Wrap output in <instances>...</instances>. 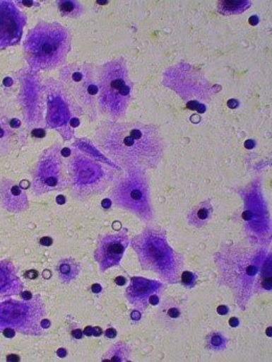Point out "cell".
<instances>
[{"label":"cell","mask_w":272,"mask_h":362,"mask_svg":"<svg viewBox=\"0 0 272 362\" xmlns=\"http://www.w3.org/2000/svg\"><path fill=\"white\" fill-rule=\"evenodd\" d=\"M69 28L58 23H40L28 32L23 52L30 69L45 71L60 66L71 51Z\"/></svg>","instance_id":"2"},{"label":"cell","mask_w":272,"mask_h":362,"mask_svg":"<svg viewBox=\"0 0 272 362\" xmlns=\"http://www.w3.org/2000/svg\"><path fill=\"white\" fill-rule=\"evenodd\" d=\"M217 311L220 315H226L230 310H228L227 306H220L219 308L217 309Z\"/></svg>","instance_id":"28"},{"label":"cell","mask_w":272,"mask_h":362,"mask_svg":"<svg viewBox=\"0 0 272 362\" xmlns=\"http://www.w3.org/2000/svg\"><path fill=\"white\" fill-rule=\"evenodd\" d=\"M213 217V206L210 199L200 202L193 206L188 215L189 223L195 228H202L206 226Z\"/></svg>","instance_id":"19"},{"label":"cell","mask_w":272,"mask_h":362,"mask_svg":"<svg viewBox=\"0 0 272 362\" xmlns=\"http://www.w3.org/2000/svg\"><path fill=\"white\" fill-rule=\"evenodd\" d=\"M59 11L63 17H69V18H77L81 16L84 13L85 8L81 2L75 1V0H61L57 2Z\"/></svg>","instance_id":"23"},{"label":"cell","mask_w":272,"mask_h":362,"mask_svg":"<svg viewBox=\"0 0 272 362\" xmlns=\"http://www.w3.org/2000/svg\"><path fill=\"white\" fill-rule=\"evenodd\" d=\"M238 320H236V318H232V320H230V325H232V327L238 326Z\"/></svg>","instance_id":"32"},{"label":"cell","mask_w":272,"mask_h":362,"mask_svg":"<svg viewBox=\"0 0 272 362\" xmlns=\"http://www.w3.org/2000/svg\"><path fill=\"white\" fill-rule=\"evenodd\" d=\"M99 69L88 63L71 64L61 71V84L82 111L95 117L99 98Z\"/></svg>","instance_id":"8"},{"label":"cell","mask_w":272,"mask_h":362,"mask_svg":"<svg viewBox=\"0 0 272 362\" xmlns=\"http://www.w3.org/2000/svg\"><path fill=\"white\" fill-rule=\"evenodd\" d=\"M131 93L132 82L123 58L113 59L100 67L97 107L104 115L121 119L131 101Z\"/></svg>","instance_id":"4"},{"label":"cell","mask_w":272,"mask_h":362,"mask_svg":"<svg viewBox=\"0 0 272 362\" xmlns=\"http://www.w3.org/2000/svg\"><path fill=\"white\" fill-rule=\"evenodd\" d=\"M160 322L170 330H175L179 328L182 324H184V316L186 312L184 308L180 306L175 300L169 298L160 305V311H158Z\"/></svg>","instance_id":"18"},{"label":"cell","mask_w":272,"mask_h":362,"mask_svg":"<svg viewBox=\"0 0 272 362\" xmlns=\"http://www.w3.org/2000/svg\"><path fill=\"white\" fill-rule=\"evenodd\" d=\"M180 280H182V285L186 286L189 289H191V288L195 287L196 282H197L198 280V276L194 274V272H182Z\"/></svg>","instance_id":"25"},{"label":"cell","mask_w":272,"mask_h":362,"mask_svg":"<svg viewBox=\"0 0 272 362\" xmlns=\"http://www.w3.org/2000/svg\"><path fill=\"white\" fill-rule=\"evenodd\" d=\"M263 252L259 250H230L216 257L217 267L222 280L232 289L241 308L245 307L256 290V278L265 264Z\"/></svg>","instance_id":"3"},{"label":"cell","mask_w":272,"mask_h":362,"mask_svg":"<svg viewBox=\"0 0 272 362\" xmlns=\"http://www.w3.org/2000/svg\"><path fill=\"white\" fill-rule=\"evenodd\" d=\"M162 288V283L145 278H132L126 290V298L130 304L138 310L143 311L150 305L151 296L158 294Z\"/></svg>","instance_id":"15"},{"label":"cell","mask_w":272,"mask_h":362,"mask_svg":"<svg viewBox=\"0 0 272 362\" xmlns=\"http://www.w3.org/2000/svg\"><path fill=\"white\" fill-rule=\"evenodd\" d=\"M23 284L16 268L8 259L0 261V300L21 293Z\"/></svg>","instance_id":"17"},{"label":"cell","mask_w":272,"mask_h":362,"mask_svg":"<svg viewBox=\"0 0 272 362\" xmlns=\"http://www.w3.org/2000/svg\"><path fill=\"white\" fill-rule=\"evenodd\" d=\"M45 315V304L38 294L30 300H4L0 303V332L12 329L23 334H42Z\"/></svg>","instance_id":"9"},{"label":"cell","mask_w":272,"mask_h":362,"mask_svg":"<svg viewBox=\"0 0 272 362\" xmlns=\"http://www.w3.org/2000/svg\"><path fill=\"white\" fill-rule=\"evenodd\" d=\"M128 245L129 238L126 233H112L100 238L95 252V259L99 263L102 272L119 266Z\"/></svg>","instance_id":"13"},{"label":"cell","mask_w":272,"mask_h":362,"mask_svg":"<svg viewBox=\"0 0 272 362\" xmlns=\"http://www.w3.org/2000/svg\"><path fill=\"white\" fill-rule=\"evenodd\" d=\"M66 351H65V349H60V350L58 351V355L61 357V358H63V357L66 356Z\"/></svg>","instance_id":"30"},{"label":"cell","mask_w":272,"mask_h":362,"mask_svg":"<svg viewBox=\"0 0 272 362\" xmlns=\"http://www.w3.org/2000/svg\"><path fill=\"white\" fill-rule=\"evenodd\" d=\"M131 357V349L124 342H117L109 349L103 356V361L125 362L129 361Z\"/></svg>","instance_id":"22"},{"label":"cell","mask_w":272,"mask_h":362,"mask_svg":"<svg viewBox=\"0 0 272 362\" xmlns=\"http://www.w3.org/2000/svg\"><path fill=\"white\" fill-rule=\"evenodd\" d=\"M117 331L114 330V329H108L107 331H106L105 332V335H106V337H108V338H114L115 337H117Z\"/></svg>","instance_id":"27"},{"label":"cell","mask_w":272,"mask_h":362,"mask_svg":"<svg viewBox=\"0 0 272 362\" xmlns=\"http://www.w3.org/2000/svg\"><path fill=\"white\" fill-rule=\"evenodd\" d=\"M62 156V149L56 144L39 157L32 175V187L37 195L63 191L69 185L67 168Z\"/></svg>","instance_id":"10"},{"label":"cell","mask_w":272,"mask_h":362,"mask_svg":"<svg viewBox=\"0 0 272 362\" xmlns=\"http://www.w3.org/2000/svg\"><path fill=\"white\" fill-rule=\"evenodd\" d=\"M41 243H42L43 245L49 246L53 243V241H52V239H49V238H45V239L41 240Z\"/></svg>","instance_id":"29"},{"label":"cell","mask_w":272,"mask_h":362,"mask_svg":"<svg viewBox=\"0 0 272 362\" xmlns=\"http://www.w3.org/2000/svg\"><path fill=\"white\" fill-rule=\"evenodd\" d=\"M111 197L117 206L131 211L143 221L153 219L151 189L145 171L127 170L114 181Z\"/></svg>","instance_id":"7"},{"label":"cell","mask_w":272,"mask_h":362,"mask_svg":"<svg viewBox=\"0 0 272 362\" xmlns=\"http://www.w3.org/2000/svg\"><path fill=\"white\" fill-rule=\"evenodd\" d=\"M0 204L11 213H21L30 206L27 192L8 178L0 180Z\"/></svg>","instance_id":"16"},{"label":"cell","mask_w":272,"mask_h":362,"mask_svg":"<svg viewBox=\"0 0 272 362\" xmlns=\"http://www.w3.org/2000/svg\"><path fill=\"white\" fill-rule=\"evenodd\" d=\"M25 276H27L28 279L32 280V279H36L37 276H38V272H37L36 270H30Z\"/></svg>","instance_id":"26"},{"label":"cell","mask_w":272,"mask_h":362,"mask_svg":"<svg viewBox=\"0 0 272 362\" xmlns=\"http://www.w3.org/2000/svg\"><path fill=\"white\" fill-rule=\"evenodd\" d=\"M25 25L27 16L15 2L0 0V49L18 45Z\"/></svg>","instance_id":"12"},{"label":"cell","mask_w":272,"mask_h":362,"mask_svg":"<svg viewBox=\"0 0 272 362\" xmlns=\"http://www.w3.org/2000/svg\"><path fill=\"white\" fill-rule=\"evenodd\" d=\"M67 178L73 197L86 200L103 193L112 181L110 170L93 156L76 149L69 157Z\"/></svg>","instance_id":"6"},{"label":"cell","mask_w":272,"mask_h":362,"mask_svg":"<svg viewBox=\"0 0 272 362\" xmlns=\"http://www.w3.org/2000/svg\"><path fill=\"white\" fill-rule=\"evenodd\" d=\"M47 125L54 129L66 130L67 132L73 119V109L79 110L80 107L69 95L61 83L49 81L47 83Z\"/></svg>","instance_id":"11"},{"label":"cell","mask_w":272,"mask_h":362,"mask_svg":"<svg viewBox=\"0 0 272 362\" xmlns=\"http://www.w3.org/2000/svg\"><path fill=\"white\" fill-rule=\"evenodd\" d=\"M95 141L104 154L126 170L153 169L165 151L158 128L137 122H105L97 128Z\"/></svg>","instance_id":"1"},{"label":"cell","mask_w":272,"mask_h":362,"mask_svg":"<svg viewBox=\"0 0 272 362\" xmlns=\"http://www.w3.org/2000/svg\"><path fill=\"white\" fill-rule=\"evenodd\" d=\"M27 134L23 131V124L12 111L0 105V156L12 153L23 145Z\"/></svg>","instance_id":"14"},{"label":"cell","mask_w":272,"mask_h":362,"mask_svg":"<svg viewBox=\"0 0 272 362\" xmlns=\"http://www.w3.org/2000/svg\"><path fill=\"white\" fill-rule=\"evenodd\" d=\"M228 339L223 333L219 331H214L208 334L206 338V346L208 350L220 352V351L225 350L227 346Z\"/></svg>","instance_id":"24"},{"label":"cell","mask_w":272,"mask_h":362,"mask_svg":"<svg viewBox=\"0 0 272 362\" xmlns=\"http://www.w3.org/2000/svg\"><path fill=\"white\" fill-rule=\"evenodd\" d=\"M141 267L153 272L162 280L175 284L179 280L182 259L167 243L165 233L146 230L132 240Z\"/></svg>","instance_id":"5"},{"label":"cell","mask_w":272,"mask_h":362,"mask_svg":"<svg viewBox=\"0 0 272 362\" xmlns=\"http://www.w3.org/2000/svg\"><path fill=\"white\" fill-rule=\"evenodd\" d=\"M248 0H222L217 4V10L222 15H238L250 8Z\"/></svg>","instance_id":"21"},{"label":"cell","mask_w":272,"mask_h":362,"mask_svg":"<svg viewBox=\"0 0 272 362\" xmlns=\"http://www.w3.org/2000/svg\"><path fill=\"white\" fill-rule=\"evenodd\" d=\"M59 278L64 284H69L78 278L81 272L79 262L73 258L62 259L57 265Z\"/></svg>","instance_id":"20"},{"label":"cell","mask_w":272,"mask_h":362,"mask_svg":"<svg viewBox=\"0 0 272 362\" xmlns=\"http://www.w3.org/2000/svg\"><path fill=\"white\" fill-rule=\"evenodd\" d=\"M115 282H117V284L123 285L125 284L126 280L124 278H117Z\"/></svg>","instance_id":"31"}]
</instances>
